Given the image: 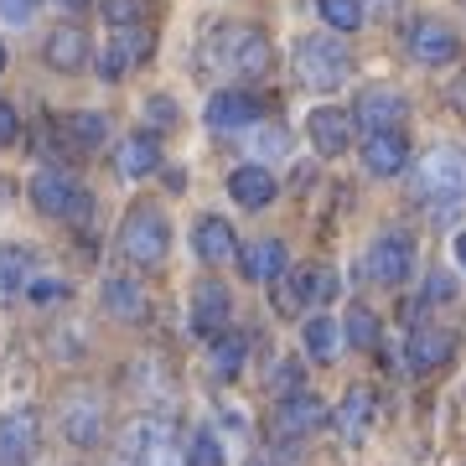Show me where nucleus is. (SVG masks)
<instances>
[{
    "mask_svg": "<svg viewBox=\"0 0 466 466\" xmlns=\"http://www.w3.org/2000/svg\"><path fill=\"white\" fill-rule=\"evenodd\" d=\"M275 47L259 26H213L198 47L202 78H269Z\"/></svg>",
    "mask_w": 466,
    "mask_h": 466,
    "instance_id": "f257e3e1",
    "label": "nucleus"
},
{
    "mask_svg": "<svg viewBox=\"0 0 466 466\" xmlns=\"http://www.w3.org/2000/svg\"><path fill=\"white\" fill-rule=\"evenodd\" d=\"M415 198L431 208L435 218L456 213L466 202V150L461 146H435L415 167Z\"/></svg>",
    "mask_w": 466,
    "mask_h": 466,
    "instance_id": "f03ea898",
    "label": "nucleus"
},
{
    "mask_svg": "<svg viewBox=\"0 0 466 466\" xmlns=\"http://www.w3.org/2000/svg\"><path fill=\"white\" fill-rule=\"evenodd\" d=\"M119 466H187V441L167 415H140L119 435Z\"/></svg>",
    "mask_w": 466,
    "mask_h": 466,
    "instance_id": "7ed1b4c3",
    "label": "nucleus"
},
{
    "mask_svg": "<svg viewBox=\"0 0 466 466\" xmlns=\"http://www.w3.org/2000/svg\"><path fill=\"white\" fill-rule=\"evenodd\" d=\"M296 78L317 94H337L352 78V52L342 36H300L296 42Z\"/></svg>",
    "mask_w": 466,
    "mask_h": 466,
    "instance_id": "20e7f679",
    "label": "nucleus"
},
{
    "mask_svg": "<svg viewBox=\"0 0 466 466\" xmlns=\"http://www.w3.org/2000/svg\"><path fill=\"white\" fill-rule=\"evenodd\" d=\"M167 244H171V223L156 202H135L125 223H119V254L140 269H156L167 259Z\"/></svg>",
    "mask_w": 466,
    "mask_h": 466,
    "instance_id": "39448f33",
    "label": "nucleus"
},
{
    "mask_svg": "<svg viewBox=\"0 0 466 466\" xmlns=\"http://www.w3.org/2000/svg\"><path fill=\"white\" fill-rule=\"evenodd\" d=\"M32 202H36V213L63 218V223H84V218L94 213L88 187H78L67 171H57V167H47V171H36L32 177Z\"/></svg>",
    "mask_w": 466,
    "mask_h": 466,
    "instance_id": "423d86ee",
    "label": "nucleus"
},
{
    "mask_svg": "<svg viewBox=\"0 0 466 466\" xmlns=\"http://www.w3.org/2000/svg\"><path fill=\"white\" fill-rule=\"evenodd\" d=\"M352 125L368 135H383V130H400V119H410V99H404L400 88H389V84H373L363 88L358 99H352Z\"/></svg>",
    "mask_w": 466,
    "mask_h": 466,
    "instance_id": "0eeeda50",
    "label": "nucleus"
},
{
    "mask_svg": "<svg viewBox=\"0 0 466 466\" xmlns=\"http://www.w3.org/2000/svg\"><path fill=\"white\" fill-rule=\"evenodd\" d=\"M368 275L379 285H404L410 275H415V238L404 228H394V233H379V244L368 249Z\"/></svg>",
    "mask_w": 466,
    "mask_h": 466,
    "instance_id": "6e6552de",
    "label": "nucleus"
},
{
    "mask_svg": "<svg viewBox=\"0 0 466 466\" xmlns=\"http://www.w3.org/2000/svg\"><path fill=\"white\" fill-rule=\"evenodd\" d=\"M327 420H332V410H327L311 389H300V394H285V400L275 404L269 425H275V435H285V441H300V435L321 431Z\"/></svg>",
    "mask_w": 466,
    "mask_h": 466,
    "instance_id": "1a4fd4ad",
    "label": "nucleus"
},
{
    "mask_svg": "<svg viewBox=\"0 0 466 466\" xmlns=\"http://www.w3.org/2000/svg\"><path fill=\"white\" fill-rule=\"evenodd\" d=\"M410 57L415 63H425V67H446L456 52H461V36L451 32L446 21H435V16H420V21H410Z\"/></svg>",
    "mask_w": 466,
    "mask_h": 466,
    "instance_id": "9d476101",
    "label": "nucleus"
},
{
    "mask_svg": "<svg viewBox=\"0 0 466 466\" xmlns=\"http://www.w3.org/2000/svg\"><path fill=\"white\" fill-rule=\"evenodd\" d=\"M63 435L73 446H99L104 435V400L94 389H73L63 400Z\"/></svg>",
    "mask_w": 466,
    "mask_h": 466,
    "instance_id": "9b49d317",
    "label": "nucleus"
},
{
    "mask_svg": "<svg viewBox=\"0 0 466 466\" xmlns=\"http://www.w3.org/2000/svg\"><path fill=\"white\" fill-rule=\"evenodd\" d=\"M150 32H140V26H119L115 36H109V47H104V57H99V78L104 84H119L130 67H140L150 57Z\"/></svg>",
    "mask_w": 466,
    "mask_h": 466,
    "instance_id": "f8f14e48",
    "label": "nucleus"
},
{
    "mask_svg": "<svg viewBox=\"0 0 466 466\" xmlns=\"http://www.w3.org/2000/svg\"><path fill=\"white\" fill-rule=\"evenodd\" d=\"M404 358H410V373H435V368H446L451 358H456V337H451V327L420 321V327H410Z\"/></svg>",
    "mask_w": 466,
    "mask_h": 466,
    "instance_id": "ddd939ff",
    "label": "nucleus"
},
{
    "mask_svg": "<svg viewBox=\"0 0 466 466\" xmlns=\"http://www.w3.org/2000/svg\"><path fill=\"white\" fill-rule=\"evenodd\" d=\"M228 317H233V296L223 280H202L198 290H192V332L198 337H223L228 332Z\"/></svg>",
    "mask_w": 466,
    "mask_h": 466,
    "instance_id": "4468645a",
    "label": "nucleus"
},
{
    "mask_svg": "<svg viewBox=\"0 0 466 466\" xmlns=\"http://www.w3.org/2000/svg\"><path fill=\"white\" fill-rule=\"evenodd\" d=\"M254 119H265V99L254 88H218L208 99V125L213 130H244Z\"/></svg>",
    "mask_w": 466,
    "mask_h": 466,
    "instance_id": "2eb2a0df",
    "label": "nucleus"
},
{
    "mask_svg": "<svg viewBox=\"0 0 466 466\" xmlns=\"http://www.w3.org/2000/svg\"><path fill=\"white\" fill-rule=\"evenodd\" d=\"M36 435H42L36 410H11V415H0V466H26L32 461Z\"/></svg>",
    "mask_w": 466,
    "mask_h": 466,
    "instance_id": "dca6fc26",
    "label": "nucleus"
},
{
    "mask_svg": "<svg viewBox=\"0 0 466 466\" xmlns=\"http://www.w3.org/2000/svg\"><path fill=\"white\" fill-rule=\"evenodd\" d=\"M337 300V269L332 265H306L296 280L280 290V311H300V306H327Z\"/></svg>",
    "mask_w": 466,
    "mask_h": 466,
    "instance_id": "f3484780",
    "label": "nucleus"
},
{
    "mask_svg": "<svg viewBox=\"0 0 466 466\" xmlns=\"http://www.w3.org/2000/svg\"><path fill=\"white\" fill-rule=\"evenodd\" d=\"M238 265H244V280L249 285H280V275L290 269V249L280 238H254L238 249Z\"/></svg>",
    "mask_w": 466,
    "mask_h": 466,
    "instance_id": "a211bd4d",
    "label": "nucleus"
},
{
    "mask_svg": "<svg viewBox=\"0 0 466 466\" xmlns=\"http://www.w3.org/2000/svg\"><path fill=\"white\" fill-rule=\"evenodd\" d=\"M363 167L373 177H400L410 167V140L404 130H383V135H368L363 140Z\"/></svg>",
    "mask_w": 466,
    "mask_h": 466,
    "instance_id": "6ab92c4d",
    "label": "nucleus"
},
{
    "mask_svg": "<svg viewBox=\"0 0 466 466\" xmlns=\"http://www.w3.org/2000/svg\"><path fill=\"white\" fill-rule=\"evenodd\" d=\"M332 425H337V435H342L348 446H358V441L368 435V425H373V389L352 383L348 394H342V404L332 410Z\"/></svg>",
    "mask_w": 466,
    "mask_h": 466,
    "instance_id": "aec40b11",
    "label": "nucleus"
},
{
    "mask_svg": "<svg viewBox=\"0 0 466 466\" xmlns=\"http://www.w3.org/2000/svg\"><path fill=\"white\" fill-rule=\"evenodd\" d=\"M115 167H119V177H150V171L161 167V140L150 130H135V135H125L119 140V150H115Z\"/></svg>",
    "mask_w": 466,
    "mask_h": 466,
    "instance_id": "412c9836",
    "label": "nucleus"
},
{
    "mask_svg": "<svg viewBox=\"0 0 466 466\" xmlns=\"http://www.w3.org/2000/svg\"><path fill=\"white\" fill-rule=\"evenodd\" d=\"M42 63L57 67V73H78V67L88 63V36L78 32V26H57V32H47V42H42Z\"/></svg>",
    "mask_w": 466,
    "mask_h": 466,
    "instance_id": "4be33fe9",
    "label": "nucleus"
},
{
    "mask_svg": "<svg viewBox=\"0 0 466 466\" xmlns=\"http://www.w3.org/2000/svg\"><path fill=\"white\" fill-rule=\"evenodd\" d=\"M228 192L238 208H249V213H259V208H269L275 202V192H280V182L269 177V167H238L228 177Z\"/></svg>",
    "mask_w": 466,
    "mask_h": 466,
    "instance_id": "5701e85b",
    "label": "nucleus"
},
{
    "mask_svg": "<svg viewBox=\"0 0 466 466\" xmlns=\"http://www.w3.org/2000/svg\"><path fill=\"white\" fill-rule=\"evenodd\" d=\"M104 311L119 321H146L150 300H146V285L130 280V275H109L104 280Z\"/></svg>",
    "mask_w": 466,
    "mask_h": 466,
    "instance_id": "b1692460",
    "label": "nucleus"
},
{
    "mask_svg": "<svg viewBox=\"0 0 466 466\" xmlns=\"http://www.w3.org/2000/svg\"><path fill=\"white\" fill-rule=\"evenodd\" d=\"M192 244H198V259L202 265H223L228 254H238V233L228 228V218H198V233H192Z\"/></svg>",
    "mask_w": 466,
    "mask_h": 466,
    "instance_id": "393cba45",
    "label": "nucleus"
},
{
    "mask_svg": "<svg viewBox=\"0 0 466 466\" xmlns=\"http://www.w3.org/2000/svg\"><path fill=\"white\" fill-rule=\"evenodd\" d=\"M306 130H311V146L321 156H342L352 146V119L342 109H311V125Z\"/></svg>",
    "mask_w": 466,
    "mask_h": 466,
    "instance_id": "a878e982",
    "label": "nucleus"
},
{
    "mask_svg": "<svg viewBox=\"0 0 466 466\" xmlns=\"http://www.w3.org/2000/svg\"><path fill=\"white\" fill-rule=\"evenodd\" d=\"M36 280V249L26 244H0V296H16Z\"/></svg>",
    "mask_w": 466,
    "mask_h": 466,
    "instance_id": "bb28decb",
    "label": "nucleus"
},
{
    "mask_svg": "<svg viewBox=\"0 0 466 466\" xmlns=\"http://www.w3.org/2000/svg\"><path fill=\"white\" fill-rule=\"evenodd\" d=\"M244 352H249V342H244L238 332L213 337V348H208V368H213V379H238V368H244Z\"/></svg>",
    "mask_w": 466,
    "mask_h": 466,
    "instance_id": "cd10ccee",
    "label": "nucleus"
},
{
    "mask_svg": "<svg viewBox=\"0 0 466 466\" xmlns=\"http://www.w3.org/2000/svg\"><path fill=\"white\" fill-rule=\"evenodd\" d=\"M300 342H306V352H311L317 363H332L337 348H342V332H337L332 317H311L306 327H300Z\"/></svg>",
    "mask_w": 466,
    "mask_h": 466,
    "instance_id": "c85d7f7f",
    "label": "nucleus"
},
{
    "mask_svg": "<svg viewBox=\"0 0 466 466\" xmlns=\"http://www.w3.org/2000/svg\"><path fill=\"white\" fill-rule=\"evenodd\" d=\"M337 332L348 337L352 348H379V317H373V311H368V306H358V300H352L348 321H342V327H337Z\"/></svg>",
    "mask_w": 466,
    "mask_h": 466,
    "instance_id": "c756f323",
    "label": "nucleus"
},
{
    "mask_svg": "<svg viewBox=\"0 0 466 466\" xmlns=\"http://www.w3.org/2000/svg\"><path fill=\"white\" fill-rule=\"evenodd\" d=\"M317 5L332 32H358L363 26V0H317Z\"/></svg>",
    "mask_w": 466,
    "mask_h": 466,
    "instance_id": "7c9ffc66",
    "label": "nucleus"
},
{
    "mask_svg": "<svg viewBox=\"0 0 466 466\" xmlns=\"http://www.w3.org/2000/svg\"><path fill=\"white\" fill-rule=\"evenodd\" d=\"M67 135H73L78 146H104V135H109V119L94 115V109H84V115L67 119Z\"/></svg>",
    "mask_w": 466,
    "mask_h": 466,
    "instance_id": "2f4dec72",
    "label": "nucleus"
},
{
    "mask_svg": "<svg viewBox=\"0 0 466 466\" xmlns=\"http://www.w3.org/2000/svg\"><path fill=\"white\" fill-rule=\"evenodd\" d=\"M187 466H223V446L213 431H192L187 441Z\"/></svg>",
    "mask_w": 466,
    "mask_h": 466,
    "instance_id": "473e14b6",
    "label": "nucleus"
},
{
    "mask_svg": "<svg viewBox=\"0 0 466 466\" xmlns=\"http://www.w3.org/2000/svg\"><path fill=\"white\" fill-rule=\"evenodd\" d=\"M99 11L109 26H135V21L146 16V0H99Z\"/></svg>",
    "mask_w": 466,
    "mask_h": 466,
    "instance_id": "72a5a7b5",
    "label": "nucleus"
},
{
    "mask_svg": "<svg viewBox=\"0 0 466 466\" xmlns=\"http://www.w3.org/2000/svg\"><path fill=\"white\" fill-rule=\"evenodd\" d=\"M290 150V130L285 125H259L254 130V156H285Z\"/></svg>",
    "mask_w": 466,
    "mask_h": 466,
    "instance_id": "f704fd0d",
    "label": "nucleus"
},
{
    "mask_svg": "<svg viewBox=\"0 0 466 466\" xmlns=\"http://www.w3.org/2000/svg\"><path fill=\"white\" fill-rule=\"evenodd\" d=\"M300 373H306V368L296 363V358H280V363H275V373H269V389H275V394H300Z\"/></svg>",
    "mask_w": 466,
    "mask_h": 466,
    "instance_id": "c9c22d12",
    "label": "nucleus"
},
{
    "mask_svg": "<svg viewBox=\"0 0 466 466\" xmlns=\"http://www.w3.org/2000/svg\"><path fill=\"white\" fill-rule=\"evenodd\" d=\"M146 125H150V135H156V130H171V125H177V104H171L167 94L146 99Z\"/></svg>",
    "mask_w": 466,
    "mask_h": 466,
    "instance_id": "e433bc0d",
    "label": "nucleus"
},
{
    "mask_svg": "<svg viewBox=\"0 0 466 466\" xmlns=\"http://www.w3.org/2000/svg\"><path fill=\"white\" fill-rule=\"evenodd\" d=\"M67 296V280H52V275H36L32 285H26V300H36V306H42V300H63Z\"/></svg>",
    "mask_w": 466,
    "mask_h": 466,
    "instance_id": "4c0bfd02",
    "label": "nucleus"
},
{
    "mask_svg": "<svg viewBox=\"0 0 466 466\" xmlns=\"http://www.w3.org/2000/svg\"><path fill=\"white\" fill-rule=\"evenodd\" d=\"M36 5H42V0H0V21L21 26V21H32V16H36Z\"/></svg>",
    "mask_w": 466,
    "mask_h": 466,
    "instance_id": "58836bf2",
    "label": "nucleus"
},
{
    "mask_svg": "<svg viewBox=\"0 0 466 466\" xmlns=\"http://www.w3.org/2000/svg\"><path fill=\"white\" fill-rule=\"evenodd\" d=\"M456 296V280H451V275H441V269H431V275H425V300H451Z\"/></svg>",
    "mask_w": 466,
    "mask_h": 466,
    "instance_id": "ea45409f",
    "label": "nucleus"
},
{
    "mask_svg": "<svg viewBox=\"0 0 466 466\" xmlns=\"http://www.w3.org/2000/svg\"><path fill=\"white\" fill-rule=\"evenodd\" d=\"M16 140H21V119H16V109H11V104L0 99V150L16 146Z\"/></svg>",
    "mask_w": 466,
    "mask_h": 466,
    "instance_id": "a19ab883",
    "label": "nucleus"
},
{
    "mask_svg": "<svg viewBox=\"0 0 466 466\" xmlns=\"http://www.w3.org/2000/svg\"><path fill=\"white\" fill-rule=\"evenodd\" d=\"M451 104H456V109H466V73L451 84Z\"/></svg>",
    "mask_w": 466,
    "mask_h": 466,
    "instance_id": "79ce46f5",
    "label": "nucleus"
},
{
    "mask_svg": "<svg viewBox=\"0 0 466 466\" xmlns=\"http://www.w3.org/2000/svg\"><path fill=\"white\" fill-rule=\"evenodd\" d=\"M456 265L466 269V233H461V238H456Z\"/></svg>",
    "mask_w": 466,
    "mask_h": 466,
    "instance_id": "37998d69",
    "label": "nucleus"
},
{
    "mask_svg": "<svg viewBox=\"0 0 466 466\" xmlns=\"http://www.w3.org/2000/svg\"><path fill=\"white\" fill-rule=\"evenodd\" d=\"M57 5H67V11H78V5H88V0H57Z\"/></svg>",
    "mask_w": 466,
    "mask_h": 466,
    "instance_id": "c03bdc74",
    "label": "nucleus"
},
{
    "mask_svg": "<svg viewBox=\"0 0 466 466\" xmlns=\"http://www.w3.org/2000/svg\"><path fill=\"white\" fill-rule=\"evenodd\" d=\"M5 198H11V182H5V177H0V202H5Z\"/></svg>",
    "mask_w": 466,
    "mask_h": 466,
    "instance_id": "a18cd8bd",
    "label": "nucleus"
},
{
    "mask_svg": "<svg viewBox=\"0 0 466 466\" xmlns=\"http://www.w3.org/2000/svg\"><path fill=\"white\" fill-rule=\"evenodd\" d=\"M0 73H5V42H0Z\"/></svg>",
    "mask_w": 466,
    "mask_h": 466,
    "instance_id": "49530a36",
    "label": "nucleus"
}]
</instances>
